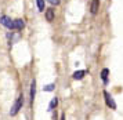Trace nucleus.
<instances>
[{
    "mask_svg": "<svg viewBox=\"0 0 123 120\" xmlns=\"http://www.w3.org/2000/svg\"><path fill=\"white\" fill-rule=\"evenodd\" d=\"M22 105H24V95L21 94L19 97L17 98V101L14 102V105L11 106V110H10V115L11 116H15L21 110V108H22Z\"/></svg>",
    "mask_w": 123,
    "mask_h": 120,
    "instance_id": "1",
    "label": "nucleus"
},
{
    "mask_svg": "<svg viewBox=\"0 0 123 120\" xmlns=\"http://www.w3.org/2000/svg\"><path fill=\"white\" fill-rule=\"evenodd\" d=\"M104 97H105V104L108 108H111V109H116V102H115V99L112 98V95L108 91H104Z\"/></svg>",
    "mask_w": 123,
    "mask_h": 120,
    "instance_id": "2",
    "label": "nucleus"
},
{
    "mask_svg": "<svg viewBox=\"0 0 123 120\" xmlns=\"http://www.w3.org/2000/svg\"><path fill=\"white\" fill-rule=\"evenodd\" d=\"M0 24L4 25L6 28H8V29H14V21H12L10 17H7V15L0 17Z\"/></svg>",
    "mask_w": 123,
    "mask_h": 120,
    "instance_id": "3",
    "label": "nucleus"
},
{
    "mask_svg": "<svg viewBox=\"0 0 123 120\" xmlns=\"http://www.w3.org/2000/svg\"><path fill=\"white\" fill-rule=\"evenodd\" d=\"M98 7H100V0H93L91 1V6H90L91 14H97L98 12Z\"/></svg>",
    "mask_w": 123,
    "mask_h": 120,
    "instance_id": "4",
    "label": "nucleus"
},
{
    "mask_svg": "<svg viewBox=\"0 0 123 120\" xmlns=\"http://www.w3.org/2000/svg\"><path fill=\"white\" fill-rule=\"evenodd\" d=\"M54 15H55V11L53 10V8H47V10H46V19L49 22L54 21Z\"/></svg>",
    "mask_w": 123,
    "mask_h": 120,
    "instance_id": "5",
    "label": "nucleus"
},
{
    "mask_svg": "<svg viewBox=\"0 0 123 120\" xmlns=\"http://www.w3.org/2000/svg\"><path fill=\"white\" fill-rule=\"evenodd\" d=\"M35 95H36V82L32 80V83H31V102H33Z\"/></svg>",
    "mask_w": 123,
    "mask_h": 120,
    "instance_id": "6",
    "label": "nucleus"
},
{
    "mask_svg": "<svg viewBox=\"0 0 123 120\" xmlns=\"http://www.w3.org/2000/svg\"><path fill=\"white\" fill-rule=\"evenodd\" d=\"M84 75H86V72L84 71H76L72 75V77L75 79V80H82V79L84 77Z\"/></svg>",
    "mask_w": 123,
    "mask_h": 120,
    "instance_id": "7",
    "label": "nucleus"
},
{
    "mask_svg": "<svg viewBox=\"0 0 123 120\" xmlns=\"http://www.w3.org/2000/svg\"><path fill=\"white\" fill-rule=\"evenodd\" d=\"M24 26H25V24H24V19H15V21H14V29H17V30H21Z\"/></svg>",
    "mask_w": 123,
    "mask_h": 120,
    "instance_id": "8",
    "label": "nucleus"
},
{
    "mask_svg": "<svg viewBox=\"0 0 123 120\" xmlns=\"http://www.w3.org/2000/svg\"><path fill=\"white\" fill-rule=\"evenodd\" d=\"M108 75H109V69L104 68V69H102V72H101V77H102V82H104V84H106V83H108Z\"/></svg>",
    "mask_w": 123,
    "mask_h": 120,
    "instance_id": "9",
    "label": "nucleus"
},
{
    "mask_svg": "<svg viewBox=\"0 0 123 120\" xmlns=\"http://www.w3.org/2000/svg\"><path fill=\"white\" fill-rule=\"evenodd\" d=\"M57 105H58V98H53L51 99V102H50V105H49V110H54V108H55Z\"/></svg>",
    "mask_w": 123,
    "mask_h": 120,
    "instance_id": "10",
    "label": "nucleus"
},
{
    "mask_svg": "<svg viewBox=\"0 0 123 120\" xmlns=\"http://www.w3.org/2000/svg\"><path fill=\"white\" fill-rule=\"evenodd\" d=\"M36 4L39 11H44V0H36Z\"/></svg>",
    "mask_w": 123,
    "mask_h": 120,
    "instance_id": "11",
    "label": "nucleus"
},
{
    "mask_svg": "<svg viewBox=\"0 0 123 120\" xmlns=\"http://www.w3.org/2000/svg\"><path fill=\"white\" fill-rule=\"evenodd\" d=\"M43 90H44V91H53V90H54V84H47V86L43 87Z\"/></svg>",
    "mask_w": 123,
    "mask_h": 120,
    "instance_id": "12",
    "label": "nucleus"
},
{
    "mask_svg": "<svg viewBox=\"0 0 123 120\" xmlns=\"http://www.w3.org/2000/svg\"><path fill=\"white\" fill-rule=\"evenodd\" d=\"M49 1H50L51 4H55V6H58L61 3V0H49Z\"/></svg>",
    "mask_w": 123,
    "mask_h": 120,
    "instance_id": "13",
    "label": "nucleus"
},
{
    "mask_svg": "<svg viewBox=\"0 0 123 120\" xmlns=\"http://www.w3.org/2000/svg\"><path fill=\"white\" fill-rule=\"evenodd\" d=\"M61 120H65V115H62V116H61Z\"/></svg>",
    "mask_w": 123,
    "mask_h": 120,
    "instance_id": "14",
    "label": "nucleus"
}]
</instances>
